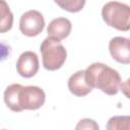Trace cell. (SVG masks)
<instances>
[{"label": "cell", "instance_id": "obj_11", "mask_svg": "<svg viewBox=\"0 0 130 130\" xmlns=\"http://www.w3.org/2000/svg\"><path fill=\"white\" fill-rule=\"evenodd\" d=\"M13 24V14L5 0H0V34L11 29Z\"/></svg>", "mask_w": 130, "mask_h": 130}, {"label": "cell", "instance_id": "obj_12", "mask_svg": "<svg viewBox=\"0 0 130 130\" xmlns=\"http://www.w3.org/2000/svg\"><path fill=\"white\" fill-rule=\"evenodd\" d=\"M54 1L63 10L75 13V12H79L84 7L86 0H54Z\"/></svg>", "mask_w": 130, "mask_h": 130}, {"label": "cell", "instance_id": "obj_6", "mask_svg": "<svg viewBox=\"0 0 130 130\" xmlns=\"http://www.w3.org/2000/svg\"><path fill=\"white\" fill-rule=\"evenodd\" d=\"M39 58L35 52L25 51L17 59L16 70L18 74L24 78L35 76L39 71Z\"/></svg>", "mask_w": 130, "mask_h": 130}, {"label": "cell", "instance_id": "obj_8", "mask_svg": "<svg viewBox=\"0 0 130 130\" xmlns=\"http://www.w3.org/2000/svg\"><path fill=\"white\" fill-rule=\"evenodd\" d=\"M71 28H72V24L69 19L65 17H57L49 23L47 27V32L49 37L61 41L66 39L70 35Z\"/></svg>", "mask_w": 130, "mask_h": 130}, {"label": "cell", "instance_id": "obj_15", "mask_svg": "<svg viewBox=\"0 0 130 130\" xmlns=\"http://www.w3.org/2000/svg\"><path fill=\"white\" fill-rule=\"evenodd\" d=\"M9 55V46L0 42V61L5 60Z\"/></svg>", "mask_w": 130, "mask_h": 130}, {"label": "cell", "instance_id": "obj_14", "mask_svg": "<svg viewBox=\"0 0 130 130\" xmlns=\"http://www.w3.org/2000/svg\"><path fill=\"white\" fill-rule=\"evenodd\" d=\"M76 129H99V125L95 123L94 120L91 119H82L76 126Z\"/></svg>", "mask_w": 130, "mask_h": 130}, {"label": "cell", "instance_id": "obj_7", "mask_svg": "<svg viewBox=\"0 0 130 130\" xmlns=\"http://www.w3.org/2000/svg\"><path fill=\"white\" fill-rule=\"evenodd\" d=\"M109 51L114 60L122 64L130 63L129 40L123 37H115L109 43Z\"/></svg>", "mask_w": 130, "mask_h": 130}, {"label": "cell", "instance_id": "obj_10", "mask_svg": "<svg viewBox=\"0 0 130 130\" xmlns=\"http://www.w3.org/2000/svg\"><path fill=\"white\" fill-rule=\"evenodd\" d=\"M21 84L13 83L6 87L4 91V102L6 106L13 112H21L22 110L19 107L18 103V93L21 88Z\"/></svg>", "mask_w": 130, "mask_h": 130}, {"label": "cell", "instance_id": "obj_2", "mask_svg": "<svg viewBox=\"0 0 130 130\" xmlns=\"http://www.w3.org/2000/svg\"><path fill=\"white\" fill-rule=\"evenodd\" d=\"M40 51L42 54L43 66L45 69L55 71L60 69L65 63L67 52L59 40L48 37L41 44Z\"/></svg>", "mask_w": 130, "mask_h": 130}, {"label": "cell", "instance_id": "obj_4", "mask_svg": "<svg viewBox=\"0 0 130 130\" xmlns=\"http://www.w3.org/2000/svg\"><path fill=\"white\" fill-rule=\"evenodd\" d=\"M46 101L45 91L35 85L21 86L18 93V103L20 109L23 110H38Z\"/></svg>", "mask_w": 130, "mask_h": 130}, {"label": "cell", "instance_id": "obj_1", "mask_svg": "<svg viewBox=\"0 0 130 130\" xmlns=\"http://www.w3.org/2000/svg\"><path fill=\"white\" fill-rule=\"evenodd\" d=\"M84 78L91 88H99L109 95L116 94L122 87L119 72L100 62L90 64L84 70Z\"/></svg>", "mask_w": 130, "mask_h": 130}, {"label": "cell", "instance_id": "obj_3", "mask_svg": "<svg viewBox=\"0 0 130 130\" xmlns=\"http://www.w3.org/2000/svg\"><path fill=\"white\" fill-rule=\"evenodd\" d=\"M102 16L106 24L111 27L122 31L130 29V7L127 4L110 1L103 6Z\"/></svg>", "mask_w": 130, "mask_h": 130}, {"label": "cell", "instance_id": "obj_9", "mask_svg": "<svg viewBox=\"0 0 130 130\" xmlns=\"http://www.w3.org/2000/svg\"><path fill=\"white\" fill-rule=\"evenodd\" d=\"M68 88L69 91L76 96H84L92 90V88L85 81L84 70L76 71L69 77Z\"/></svg>", "mask_w": 130, "mask_h": 130}, {"label": "cell", "instance_id": "obj_13", "mask_svg": "<svg viewBox=\"0 0 130 130\" xmlns=\"http://www.w3.org/2000/svg\"><path fill=\"white\" fill-rule=\"evenodd\" d=\"M129 122L130 118L128 116H115L108 121L107 129H129Z\"/></svg>", "mask_w": 130, "mask_h": 130}, {"label": "cell", "instance_id": "obj_5", "mask_svg": "<svg viewBox=\"0 0 130 130\" xmlns=\"http://www.w3.org/2000/svg\"><path fill=\"white\" fill-rule=\"evenodd\" d=\"M45 27V19L38 10H28L24 12L19 20V29L26 37H36L40 35Z\"/></svg>", "mask_w": 130, "mask_h": 130}]
</instances>
